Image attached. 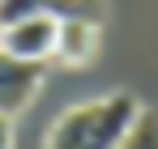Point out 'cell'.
Returning a JSON list of instances; mask_svg holds the SVG:
<instances>
[{
	"label": "cell",
	"mask_w": 158,
	"mask_h": 149,
	"mask_svg": "<svg viewBox=\"0 0 158 149\" xmlns=\"http://www.w3.org/2000/svg\"><path fill=\"white\" fill-rule=\"evenodd\" d=\"M120 149H158V111L141 107V115H137V124H132V132L124 136Z\"/></svg>",
	"instance_id": "5b68a950"
},
{
	"label": "cell",
	"mask_w": 158,
	"mask_h": 149,
	"mask_svg": "<svg viewBox=\"0 0 158 149\" xmlns=\"http://www.w3.org/2000/svg\"><path fill=\"white\" fill-rule=\"evenodd\" d=\"M56 30H60V17H22V22H9L4 34H0V51L17 55V60H30V64H47L56 51Z\"/></svg>",
	"instance_id": "7a4b0ae2"
},
{
	"label": "cell",
	"mask_w": 158,
	"mask_h": 149,
	"mask_svg": "<svg viewBox=\"0 0 158 149\" xmlns=\"http://www.w3.org/2000/svg\"><path fill=\"white\" fill-rule=\"evenodd\" d=\"M94 55H98V22H81V17L60 22V30H56V51H52L56 64L85 68Z\"/></svg>",
	"instance_id": "277c9868"
},
{
	"label": "cell",
	"mask_w": 158,
	"mask_h": 149,
	"mask_svg": "<svg viewBox=\"0 0 158 149\" xmlns=\"http://www.w3.org/2000/svg\"><path fill=\"white\" fill-rule=\"evenodd\" d=\"M137 115H141L137 94H128V90L103 94L94 102L69 107L52 124L43 149H120L137 124Z\"/></svg>",
	"instance_id": "6da1fadb"
},
{
	"label": "cell",
	"mask_w": 158,
	"mask_h": 149,
	"mask_svg": "<svg viewBox=\"0 0 158 149\" xmlns=\"http://www.w3.org/2000/svg\"><path fill=\"white\" fill-rule=\"evenodd\" d=\"M43 85V64H30V60H17L9 51H0V115H17L26 111L34 94Z\"/></svg>",
	"instance_id": "3957f363"
},
{
	"label": "cell",
	"mask_w": 158,
	"mask_h": 149,
	"mask_svg": "<svg viewBox=\"0 0 158 149\" xmlns=\"http://www.w3.org/2000/svg\"><path fill=\"white\" fill-rule=\"evenodd\" d=\"M0 34H4V22H0Z\"/></svg>",
	"instance_id": "52a82bcc"
},
{
	"label": "cell",
	"mask_w": 158,
	"mask_h": 149,
	"mask_svg": "<svg viewBox=\"0 0 158 149\" xmlns=\"http://www.w3.org/2000/svg\"><path fill=\"white\" fill-rule=\"evenodd\" d=\"M0 149H13V119L0 115Z\"/></svg>",
	"instance_id": "8992f818"
}]
</instances>
